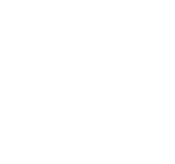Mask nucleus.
Listing matches in <instances>:
<instances>
[]
</instances>
